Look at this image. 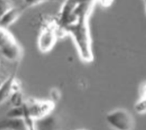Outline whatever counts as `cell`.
Listing matches in <instances>:
<instances>
[{"mask_svg":"<svg viewBox=\"0 0 146 130\" xmlns=\"http://www.w3.org/2000/svg\"><path fill=\"white\" fill-rule=\"evenodd\" d=\"M0 130H25L23 119L7 117L0 121Z\"/></svg>","mask_w":146,"mask_h":130,"instance_id":"8","label":"cell"},{"mask_svg":"<svg viewBox=\"0 0 146 130\" xmlns=\"http://www.w3.org/2000/svg\"><path fill=\"white\" fill-rule=\"evenodd\" d=\"M25 8L13 6L0 17V26L7 28L13 24L21 15Z\"/></svg>","mask_w":146,"mask_h":130,"instance_id":"7","label":"cell"},{"mask_svg":"<svg viewBox=\"0 0 146 130\" xmlns=\"http://www.w3.org/2000/svg\"><path fill=\"white\" fill-rule=\"evenodd\" d=\"M107 124L115 130H132L135 125L133 116L123 108L110 111L105 117Z\"/></svg>","mask_w":146,"mask_h":130,"instance_id":"5","label":"cell"},{"mask_svg":"<svg viewBox=\"0 0 146 130\" xmlns=\"http://www.w3.org/2000/svg\"><path fill=\"white\" fill-rule=\"evenodd\" d=\"M21 90L20 82L14 72L0 84V104L9 100L15 92Z\"/></svg>","mask_w":146,"mask_h":130,"instance_id":"6","label":"cell"},{"mask_svg":"<svg viewBox=\"0 0 146 130\" xmlns=\"http://www.w3.org/2000/svg\"><path fill=\"white\" fill-rule=\"evenodd\" d=\"M9 100L10 101V103L12 104L13 107L22 105L25 101L22 90H19L14 92L11 95Z\"/></svg>","mask_w":146,"mask_h":130,"instance_id":"10","label":"cell"},{"mask_svg":"<svg viewBox=\"0 0 146 130\" xmlns=\"http://www.w3.org/2000/svg\"><path fill=\"white\" fill-rule=\"evenodd\" d=\"M43 22L38 39L39 51L46 53L54 47L59 32L55 18L46 19Z\"/></svg>","mask_w":146,"mask_h":130,"instance_id":"3","label":"cell"},{"mask_svg":"<svg viewBox=\"0 0 146 130\" xmlns=\"http://www.w3.org/2000/svg\"><path fill=\"white\" fill-rule=\"evenodd\" d=\"M25 112L22 105L21 106L13 107L6 113V117L23 119Z\"/></svg>","mask_w":146,"mask_h":130,"instance_id":"9","label":"cell"},{"mask_svg":"<svg viewBox=\"0 0 146 130\" xmlns=\"http://www.w3.org/2000/svg\"><path fill=\"white\" fill-rule=\"evenodd\" d=\"M91 0H67L56 18L59 35H70L80 59L86 63L94 59L88 18L91 11Z\"/></svg>","mask_w":146,"mask_h":130,"instance_id":"1","label":"cell"},{"mask_svg":"<svg viewBox=\"0 0 146 130\" xmlns=\"http://www.w3.org/2000/svg\"><path fill=\"white\" fill-rule=\"evenodd\" d=\"M26 6H32L39 3L40 0H24Z\"/></svg>","mask_w":146,"mask_h":130,"instance_id":"15","label":"cell"},{"mask_svg":"<svg viewBox=\"0 0 146 130\" xmlns=\"http://www.w3.org/2000/svg\"><path fill=\"white\" fill-rule=\"evenodd\" d=\"M13 7L10 0H0V17Z\"/></svg>","mask_w":146,"mask_h":130,"instance_id":"12","label":"cell"},{"mask_svg":"<svg viewBox=\"0 0 146 130\" xmlns=\"http://www.w3.org/2000/svg\"><path fill=\"white\" fill-rule=\"evenodd\" d=\"M50 95L51 97V100H51V101L55 103V102H56L58 100H59L60 94L58 90L56 88H53L51 90Z\"/></svg>","mask_w":146,"mask_h":130,"instance_id":"14","label":"cell"},{"mask_svg":"<svg viewBox=\"0 0 146 130\" xmlns=\"http://www.w3.org/2000/svg\"><path fill=\"white\" fill-rule=\"evenodd\" d=\"M134 109L135 112L139 114H143L146 111V100L145 95H141L140 99L136 102L134 105Z\"/></svg>","mask_w":146,"mask_h":130,"instance_id":"11","label":"cell"},{"mask_svg":"<svg viewBox=\"0 0 146 130\" xmlns=\"http://www.w3.org/2000/svg\"><path fill=\"white\" fill-rule=\"evenodd\" d=\"M25 116L34 120L42 119L47 116L54 109L55 103L51 100H40L29 99L22 104Z\"/></svg>","mask_w":146,"mask_h":130,"instance_id":"4","label":"cell"},{"mask_svg":"<svg viewBox=\"0 0 146 130\" xmlns=\"http://www.w3.org/2000/svg\"><path fill=\"white\" fill-rule=\"evenodd\" d=\"M23 120L25 125V130H37L35 120L27 116L24 117Z\"/></svg>","mask_w":146,"mask_h":130,"instance_id":"13","label":"cell"},{"mask_svg":"<svg viewBox=\"0 0 146 130\" xmlns=\"http://www.w3.org/2000/svg\"><path fill=\"white\" fill-rule=\"evenodd\" d=\"M0 52L8 61L18 62L23 56V49L7 28L0 26Z\"/></svg>","mask_w":146,"mask_h":130,"instance_id":"2","label":"cell"}]
</instances>
